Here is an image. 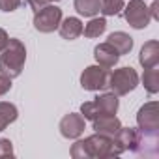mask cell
<instances>
[{
  "label": "cell",
  "instance_id": "8",
  "mask_svg": "<svg viewBox=\"0 0 159 159\" xmlns=\"http://www.w3.org/2000/svg\"><path fill=\"white\" fill-rule=\"evenodd\" d=\"M124 17L129 23V26H133L135 30L146 28L150 19H152L144 0H129V4L124 6Z\"/></svg>",
  "mask_w": 159,
  "mask_h": 159
},
{
  "label": "cell",
  "instance_id": "12",
  "mask_svg": "<svg viewBox=\"0 0 159 159\" xmlns=\"http://www.w3.org/2000/svg\"><path fill=\"white\" fill-rule=\"evenodd\" d=\"M120 127H122V122H120V118H116V114L98 116L96 120H92V129L96 133H101V135H107V137H114Z\"/></svg>",
  "mask_w": 159,
  "mask_h": 159
},
{
  "label": "cell",
  "instance_id": "28",
  "mask_svg": "<svg viewBox=\"0 0 159 159\" xmlns=\"http://www.w3.org/2000/svg\"><path fill=\"white\" fill-rule=\"evenodd\" d=\"M47 2H49V4H52V2H60V0H47Z\"/></svg>",
  "mask_w": 159,
  "mask_h": 159
},
{
  "label": "cell",
  "instance_id": "1",
  "mask_svg": "<svg viewBox=\"0 0 159 159\" xmlns=\"http://www.w3.org/2000/svg\"><path fill=\"white\" fill-rule=\"evenodd\" d=\"M73 159H107V157H118V150L114 148L112 137L94 133L86 139L77 140L69 150Z\"/></svg>",
  "mask_w": 159,
  "mask_h": 159
},
{
  "label": "cell",
  "instance_id": "25",
  "mask_svg": "<svg viewBox=\"0 0 159 159\" xmlns=\"http://www.w3.org/2000/svg\"><path fill=\"white\" fill-rule=\"evenodd\" d=\"M8 41H10V36H8V32H6L4 28H0V52H2V51L6 49Z\"/></svg>",
  "mask_w": 159,
  "mask_h": 159
},
{
  "label": "cell",
  "instance_id": "19",
  "mask_svg": "<svg viewBox=\"0 0 159 159\" xmlns=\"http://www.w3.org/2000/svg\"><path fill=\"white\" fill-rule=\"evenodd\" d=\"M17 116H19V109L13 103H10V101H0V122H2L6 127L10 124H13L17 120Z\"/></svg>",
  "mask_w": 159,
  "mask_h": 159
},
{
  "label": "cell",
  "instance_id": "10",
  "mask_svg": "<svg viewBox=\"0 0 159 159\" xmlns=\"http://www.w3.org/2000/svg\"><path fill=\"white\" fill-rule=\"evenodd\" d=\"M137 139H139V129H133V127H120L116 131V135L112 137L114 140V148L118 150V153H124V152H133L135 144H137Z\"/></svg>",
  "mask_w": 159,
  "mask_h": 159
},
{
  "label": "cell",
  "instance_id": "17",
  "mask_svg": "<svg viewBox=\"0 0 159 159\" xmlns=\"http://www.w3.org/2000/svg\"><path fill=\"white\" fill-rule=\"evenodd\" d=\"M75 10L83 17H96L101 10V0H75Z\"/></svg>",
  "mask_w": 159,
  "mask_h": 159
},
{
  "label": "cell",
  "instance_id": "14",
  "mask_svg": "<svg viewBox=\"0 0 159 159\" xmlns=\"http://www.w3.org/2000/svg\"><path fill=\"white\" fill-rule=\"evenodd\" d=\"M83 21L79 19V17H66L64 21H60V26H58V30H60V36L64 38V39H77L79 36L83 34Z\"/></svg>",
  "mask_w": 159,
  "mask_h": 159
},
{
  "label": "cell",
  "instance_id": "21",
  "mask_svg": "<svg viewBox=\"0 0 159 159\" xmlns=\"http://www.w3.org/2000/svg\"><path fill=\"white\" fill-rule=\"evenodd\" d=\"M13 144L10 139H0V159H6V157H13Z\"/></svg>",
  "mask_w": 159,
  "mask_h": 159
},
{
  "label": "cell",
  "instance_id": "16",
  "mask_svg": "<svg viewBox=\"0 0 159 159\" xmlns=\"http://www.w3.org/2000/svg\"><path fill=\"white\" fill-rule=\"evenodd\" d=\"M142 84H144L146 92L152 94V96L159 92V69H157V66L144 67V73H142Z\"/></svg>",
  "mask_w": 159,
  "mask_h": 159
},
{
  "label": "cell",
  "instance_id": "24",
  "mask_svg": "<svg viewBox=\"0 0 159 159\" xmlns=\"http://www.w3.org/2000/svg\"><path fill=\"white\" fill-rule=\"evenodd\" d=\"M25 2L34 10V11H38V10H41L43 6H47L49 2H47V0H25Z\"/></svg>",
  "mask_w": 159,
  "mask_h": 159
},
{
  "label": "cell",
  "instance_id": "23",
  "mask_svg": "<svg viewBox=\"0 0 159 159\" xmlns=\"http://www.w3.org/2000/svg\"><path fill=\"white\" fill-rule=\"evenodd\" d=\"M11 90V79L8 75H2L0 73V96H4Z\"/></svg>",
  "mask_w": 159,
  "mask_h": 159
},
{
  "label": "cell",
  "instance_id": "27",
  "mask_svg": "<svg viewBox=\"0 0 159 159\" xmlns=\"http://www.w3.org/2000/svg\"><path fill=\"white\" fill-rule=\"evenodd\" d=\"M4 129H6V125H4L2 122H0V131H4Z\"/></svg>",
  "mask_w": 159,
  "mask_h": 159
},
{
  "label": "cell",
  "instance_id": "15",
  "mask_svg": "<svg viewBox=\"0 0 159 159\" xmlns=\"http://www.w3.org/2000/svg\"><path fill=\"white\" fill-rule=\"evenodd\" d=\"M107 41L118 51L120 56L122 54H129L131 49H133V38L129 34H125V32H112V34H109Z\"/></svg>",
  "mask_w": 159,
  "mask_h": 159
},
{
  "label": "cell",
  "instance_id": "22",
  "mask_svg": "<svg viewBox=\"0 0 159 159\" xmlns=\"http://www.w3.org/2000/svg\"><path fill=\"white\" fill-rule=\"evenodd\" d=\"M21 2L23 0H0V10L6 11V13H11L21 6Z\"/></svg>",
  "mask_w": 159,
  "mask_h": 159
},
{
  "label": "cell",
  "instance_id": "5",
  "mask_svg": "<svg viewBox=\"0 0 159 159\" xmlns=\"http://www.w3.org/2000/svg\"><path fill=\"white\" fill-rule=\"evenodd\" d=\"M62 10L54 4H47L34 13V28L41 34H51L60 26Z\"/></svg>",
  "mask_w": 159,
  "mask_h": 159
},
{
  "label": "cell",
  "instance_id": "18",
  "mask_svg": "<svg viewBox=\"0 0 159 159\" xmlns=\"http://www.w3.org/2000/svg\"><path fill=\"white\" fill-rule=\"evenodd\" d=\"M105 30H107V21H105V17H92L90 23L83 28V34H84L86 38H99Z\"/></svg>",
  "mask_w": 159,
  "mask_h": 159
},
{
  "label": "cell",
  "instance_id": "2",
  "mask_svg": "<svg viewBox=\"0 0 159 159\" xmlns=\"http://www.w3.org/2000/svg\"><path fill=\"white\" fill-rule=\"evenodd\" d=\"M26 62V47L21 39L10 38L6 49L0 54V73L8 75L10 79H15L23 73Z\"/></svg>",
  "mask_w": 159,
  "mask_h": 159
},
{
  "label": "cell",
  "instance_id": "20",
  "mask_svg": "<svg viewBox=\"0 0 159 159\" xmlns=\"http://www.w3.org/2000/svg\"><path fill=\"white\" fill-rule=\"evenodd\" d=\"M124 0H101V13L105 17H111V15H118L122 10H124Z\"/></svg>",
  "mask_w": 159,
  "mask_h": 159
},
{
  "label": "cell",
  "instance_id": "11",
  "mask_svg": "<svg viewBox=\"0 0 159 159\" xmlns=\"http://www.w3.org/2000/svg\"><path fill=\"white\" fill-rule=\"evenodd\" d=\"M94 58H96V62H98L99 66L111 69V67H114V66L118 64L120 54H118V51H116L109 41H105V43L96 45V49H94Z\"/></svg>",
  "mask_w": 159,
  "mask_h": 159
},
{
  "label": "cell",
  "instance_id": "7",
  "mask_svg": "<svg viewBox=\"0 0 159 159\" xmlns=\"http://www.w3.org/2000/svg\"><path fill=\"white\" fill-rule=\"evenodd\" d=\"M137 125H139V131H142L146 135H159V105H157V101H148L139 109Z\"/></svg>",
  "mask_w": 159,
  "mask_h": 159
},
{
  "label": "cell",
  "instance_id": "9",
  "mask_svg": "<svg viewBox=\"0 0 159 159\" xmlns=\"http://www.w3.org/2000/svg\"><path fill=\"white\" fill-rule=\"evenodd\" d=\"M84 127H86V122H84L83 114H77V112L66 114V116L60 120V125H58L60 135H62L64 139H79V137L83 135Z\"/></svg>",
  "mask_w": 159,
  "mask_h": 159
},
{
  "label": "cell",
  "instance_id": "6",
  "mask_svg": "<svg viewBox=\"0 0 159 159\" xmlns=\"http://www.w3.org/2000/svg\"><path fill=\"white\" fill-rule=\"evenodd\" d=\"M109 67L103 66H88L83 73H81V86L88 92H99L109 88Z\"/></svg>",
  "mask_w": 159,
  "mask_h": 159
},
{
  "label": "cell",
  "instance_id": "26",
  "mask_svg": "<svg viewBox=\"0 0 159 159\" xmlns=\"http://www.w3.org/2000/svg\"><path fill=\"white\" fill-rule=\"evenodd\" d=\"M148 11H150V17H152V19H157V4H155V2L148 8Z\"/></svg>",
  "mask_w": 159,
  "mask_h": 159
},
{
  "label": "cell",
  "instance_id": "3",
  "mask_svg": "<svg viewBox=\"0 0 159 159\" xmlns=\"http://www.w3.org/2000/svg\"><path fill=\"white\" fill-rule=\"evenodd\" d=\"M120 107L118 96L112 92L101 94L98 98H94V101H86L81 105V114L84 120H96L98 116H111L116 114Z\"/></svg>",
  "mask_w": 159,
  "mask_h": 159
},
{
  "label": "cell",
  "instance_id": "4",
  "mask_svg": "<svg viewBox=\"0 0 159 159\" xmlns=\"http://www.w3.org/2000/svg\"><path fill=\"white\" fill-rule=\"evenodd\" d=\"M139 86V75L133 67H120L111 71L109 75V88L116 96H127Z\"/></svg>",
  "mask_w": 159,
  "mask_h": 159
},
{
  "label": "cell",
  "instance_id": "13",
  "mask_svg": "<svg viewBox=\"0 0 159 159\" xmlns=\"http://www.w3.org/2000/svg\"><path fill=\"white\" fill-rule=\"evenodd\" d=\"M139 62L142 67H152L159 64V41L157 39H150L142 45L140 54H139Z\"/></svg>",
  "mask_w": 159,
  "mask_h": 159
}]
</instances>
